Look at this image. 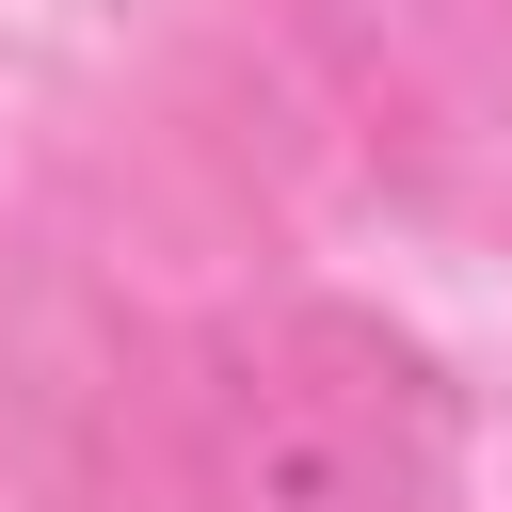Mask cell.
<instances>
[{
  "label": "cell",
  "mask_w": 512,
  "mask_h": 512,
  "mask_svg": "<svg viewBox=\"0 0 512 512\" xmlns=\"http://www.w3.org/2000/svg\"><path fill=\"white\" fill-rule=\"evenodd\" d=\"M208 448L256 512H400L448 464V384L368 304H272L208 384Z\"/></svg>",
  "instance_id": "obj_1"
}]
</instances>
